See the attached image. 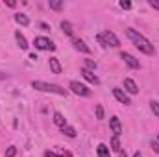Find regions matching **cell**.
Here are the masks:
<instances>
[{
    "label": "cell",
    "mask_w": 159,
    "mask_h": 157,
    "mask_svg": "<svg viewBox=\"0 0 159 157\" xmlns=\"http://www.w3.org/2000/svg\"><path fill=\"white\" fill-rule=\"evenodd\" d=\"M126 35H128V37H129V41L135 44V48H139V50H141V52H144L146 56H154V54H156V48H154V44L146 39L144 35H141L137 30H133V28H128V30H126Z\"/></svg>",
    "instance_id": "1"
},
{
    "label": "cell",
    "mask_w": 159,
    "mask_h": 157,
    "mask_svg": "<svg viewBox=\"0 0 159 157\" xmlns=\"http://www.w3.org/2000/svg\"><path fill=\"white\" fill-rule=\"evenodd\" d=\"M32 87L43 91V92H54V94H59V96H67V89L56 85V83H46V81H32Z\"/></svg>",
    "instance_id": "2"
},
{
    "label": "cell",
    "mask_w": 159,
    "mask_h": 157,
    "mask_svg": "<svg viewBox=\"0 0 159 157\" xmlns=\"http://www.w3.org/2000/svg\"><path fill=\"white\" fill-rule=\"evenodd\" d=\"M96 41H98V43H100L104 48H107V46H113V48H117V46H120L119 37H117L113 32H109V30H106V32L98 34V35H96Z\"/></svg>",
    "instance_id": "3"
},
{
    "label": "cell",
    "mask_w": 159,
    "mask_h": 157,
    "mask_svg": "<svg viewBox=\"0 0 159 157\" xmlns=\"http://www.w3.org/2000/svg\"><path fill=\"white\" fill-rule=\"evenodd\" d=\"M70 91L74 92V94H78V96H91V89L87 87V85H83V83H80V81H70Z\"/></svg>",
    "instance_id": "4"
},
{
    "label": "cell",
    "mask_w": 159,
    "mask_h": 157,
    "mask_svg": "<svg viewBox=\"0 0 159 157\" xmlns=\"http://www.w3.org/2000/svg\"><path fill=\"white\" fill-rule=\"evenodd\" d=\"M34 44H35L37 50H56V44L50 39H46V37H35Z\"/></svg>",
    "instance_id": "5"
},
{
    "label": "cell",
    "mask_w": 159,
    "mask_h": 157,
    "mask_svg": "<svg viewBox=\"0 0 159 157\" xmlns=\"http://www.w3.org/2000/svg\"><path fill=\"white\" fill-rule=\"evenodd\" d=\"M120 57L124 59V63H126L129 69H139V67H141V65H139V61H137L131 54H128V52H122V54H120Z\"/></svg>",
    "instance_id": "6"
},
{
    "label": "cell",
    "mask_w": 159,
    "mask_h": 157,
    "mask_svg": "<svg viewBox=\"0 0 159 157\" xmlns=\"http://www.w3.org/2000/svg\"><path fill=\"white\" fill-rule=\"evenodd\" d=\"M81 76L87 79L89 83H93V85H98L100 83V79H98V76L94 74V72H91V70H87V69H81Z\"/></svg>",
    "instance_id": "7"
},
{
    "label": "cell",
    "mask_w": 159,
    "mask_h": 157,
    "mask_svg": "<svg viewBox=\"0 0 159 157\" xmlns=\"http://www.w3.org/2000/svg\"><path fill=\"white\" fill-rule=\"evenodd\" d=\"M113 96L119 100L120 104H124V105H128V104H129V96H128L122 89H113Z\"/></svg>",
    "instance_id": "8"
},
{
    "label": "cell",
    "mask_w": 159,
    "mask_h": 157,
    "mask_svg": "<svg viewBox=\"0 0 159 157\" xmlns=\"http://www.w3.org/2000/svg\"><path fill=\"white\" fill-rule=\"evenodd\" d=\"M124 87H126V91H128L129 94H137V92H139L137 83H135L131 78H126V79H124Z\"/></svg>",
    "instance_id": "9"
},
{
    "label": "cell",
    "mask_w": 159,
    "mask_h": 157,
    "mask_svg": "<svg viewBox=\"0 0 159 157\" xmlns=\"http://www.w3.org/2000/svg\"><path fill=\"white\" fill-rule=\"evenodd\" d=\"M109 128L113 129V133H115V137H119L120 133H122V126H120V120L117 117L109 118Z\"/></svg>",
    "instance_id": "10"
},
{
    "label": "cell",
    "mask_w": 159,
    "mask_h": 157,
    "mask_svg": "<svg viewBox=\"0 0 159 157\" xmlns=\"http://www.w3.org/2000/svg\"><path fill=\"white\" fill-rule=\"evenodd\" d=\"M48 65H50V70L54 74H61V63L57 61V57H50L48 59Z\"/></svg>",
    "instance_id": "11"
},
{
    "label": "cell",
    "mask_w": 159,
    "mask_h": 157,
    "mask_svg": "<svg viewBox=\"0 0 159 157\" xmlns=\"http://www.w3.org/2000/svg\"><path fill=\"white\" fill-rule=\"evenodd\" d=\"M72 44H74V48H76V50L83 52V54H89V52H91V50H89V46H87L81 39H72Z\"/></svg>",
    "instance_id": "12"
},
{
    "label": "cell",
    "mask_w": 159,
    "mask_h": 157,
    "mask_svg": "<svg viewBox=\"0 0 159 157\" xmlns=\"http://www.w3.org/2000/svg\"><path fill=\"white\" fill-rule=\"evenodd\" d=\"M15 39H17V44H19L22 50H26V48H28V41H26V37H24L20 32H15Z\"/></svg>",
    "instance_id": "13"
},
{
    "label": "cell",
    "mask_w": 159,
    "mask_h": 157,
    "mask_svg": "<svg viewBox=\"0 0 159 157\" xmlns=\"http://www.w3.org/2000/svg\"><path fill=\"white\" fill-rule=\"evenodd\" d=\"M54 124H56V126H59V128L63 129V128L67 126V120H65V117H63L61 113H54Z\"/></svg>",
    "instance_id": "14"
},
{
    "label": "cell",
    "mask_w": 159,
    "mask_h": 157,
    "mask_svg": "<svg viewBox=\"0 0 159 157\" xmlns=\"http://www.w3.org/2000/svg\"><path fill=\"white\" fill-rule=\"evenodd\" d=\"M15 22L20 24V26H28V24H30V19H28L26 15H22V13H17V15H15Z\"/></svg>",
    "instance_id": "15"
},
{
    "label": "cell",
    "mask_w": 159,
    "mask_h": 157,
    "mask_svg": "<svg viewBox=\"0 0 159 157\" xmlns=\"http://www.w3.org/2000/svg\"><path fill=\"white\" fill-rule=\"evenodd\" d=\"M61 30L65 32V35H72V32H74V30H72V24H70L69 20H63V22H61Z\"/></svg>",
    "instance_id": "16"
},
{
    "label": "cell",
    "mask_w": 159,
    "mask_h": 157,
    "mask_svg": "<svg viewBox=\"0 0 159 157\" xmlns=\"http://www.w3.org/2000/svg\"><path fill=\"white\" fill-rule=\"evenodd\" d=\"M96 152H98V157H109V148L106 144H98Z\"/></svg>",
    "instance_id": "17"
},
{
    "label": "cell",
    "mask_w": 159,
    "mask_h": 157,
    "mask_svg": "<svg viewBox=\"0 0 159 157\" xmlns=\"http://www.w3.org/2000/svg\"><path fill=\"white\" fill-rule=\"evenodd\" d=\"M63 133H65L67 137H70V139L76 137V129H74L72 126H65V128H63Z\"/></svg>",
    "instance_id": "18"
},
{
    "label": "cell",
    "mask_w": 159,
    "mask_h": 157,
    "mask_svg": "<svg viewBox=\"0 0 159 157\" xmlns=\"http://www.w3.org/2000/svg\"><path fill=\"white\" fill-rule=\"evenodd\" d=\"M111 148H113L115 152H122V146H120V139L119 137H113V139H111Z\"/></svg>",
    "instance_id": "19"
},
{
    "label": "cell",
    "mask_w": 159,
    "mask_h": 157,
    "mask_svg": "<svg viewBox=\"0 0 159 157\" xmlns=\"http://www.w3.org/2000/svg\"><path fill=\"white\" fill-rule=\"evenodd\" d=\"M48 6H50L52 9H56V11H59V9L63 7V2H59V0H50V2H48Z\"/></svg>",
    "instance_id": "20"
},
{
    "label": "cell",
    "mask_w": 159,
    "mask_h": 157,
    "mask_svg": "<svg viewBox=\"0 0 159 157\" xmlns=\"http://www.w3.org/2000/svg\"><path fill=\"white\" fill-rule=\"evenodd\" d=\"M85 69L93 72V70L96 69V61H93V59H85Z\"/></svg>",
    "instance_id": "21"
},
{
    "label": "cell",
    "mask_w": 159,
    "mask_h": 157,
    "mask_svg": "<svg viewBox=\"0 0 159 157\" xmlns=\"http://www.w3.org/2000/svg\"><path fill=\"white\" fill-rule=\"evenodd\" d=\"M150 109H152V113L156 115V117H159V102H150Z\"/></svg>",
    "instance_id": "22"
},
{
    "label": "cell",
    "mask_w": 159,
    "mask_h": 157,
    "mask_svg": "<svg viewBox=\"0 0 159 157\" xmlns=\"http://www.w3.org/2000/svg\"><path fill=\"white\" fill-rule=\"evenodd\" d=\"M15 155H17V148L15 146H9L6 150V157H15Z\"/></svg>",
    "instance_id": "23"
},
{
    "label": "cell",
    "mask_w": 159,
    "mask_h": 157,
    "mask_svg": "<svg viewBox=\"0 0 159 157\" xmlns=\"http://www.w3.org/2000/svg\"><path fill=\"white\" fill-rule=\"evenodd\" d=\"M96 118H98V120L104 118V107H102V105H96Z\"/></svg>",
    "instance_id": "24"
},
{
    "label": "cell",
    "mask_w": 159,
    "mask_h": 157,
    "mask_svg": "<svg viewBox=\"0 0 159 157\" xmlns=\"http://www.w3.org/2000/svg\"><path fill=\"white\" fill-rule=\"evenodd\" d=\"M120 7H122V9H129V7H131V2H128V0H122V2H120Z\"/></svg>",
    "instance_id": "25"
},
{
    "label": "cell",
    "mask_w": 159,
    "mask_h": 157,
    "mask_svg": "<svg viewBox=\"0 0 159 157\" xmlns=\"http://www.w3.org/2000/svg\"><path fill=\"white\" fill-rule=\"evenodd\" d=\"M148 4H150V7H154V9H157L159 11V2L157 0H148Z\"/></svg>",
    "instance_id": "26"
},
{
    "label": "cell",
    "mask_w": 159,
    "mask_h": 157,
    "mask_svg": "<svg viewBox=\"0 0 159 157\" xmlns=\"http://www.w3.org/2000/svg\"><path fill=\"white\" fill-rule=\"evenodd\" d=\"M39 26H41V30H43V32H48V30H50V26H48V24H44V22H41Z\"/></svg>",
    "instance_id": "27"
},
{
    "label": "cell",
    "mask_w": 159,
    "mask_h": 157,
    "mask_svg": "<svg viewBox=\"0 0 159 157\" xmlns=\"http://www.w3.org/2000/svg\"><path fill=\"white\" fill-rule=\"evenodd\" d=\"M152 148H154V152H156V154H159V144H157V142H152Z\"/></svg>",
    "instance_id": "28"
},
{
    "label": "cell",
    "mask_w": 159,
    "mask_h": 157,
    "mask_svg": "<svg viewBox=\"0 0 159 157\" xmlns=\"http://www.w3.org/2000/svg\"><path fill=\"white\" fill-rule=\"evenodd\" d=\"M44 157H59V155H56L54 152H44Z\"/></svg>",
    "instance_id": "29"
},
{
    "label": "cell",
    "mask_w": 159,
    "mask_h": 157,
    "mask_svg": "<svg viewBox=\"0 0 159 157\" xmlns=\"http://www.w3.org/2000/svg\"><path fill=\"white\" fill-rule=\"evenodd\" d=\"M6 4H7V6H9V7H15V6H17V4H15V2H13V0H6Z\"/></svg>",
    "instance_id": "30"
},
{
    "label": "cell",
    "mask_w": 159,
    "mask_h": 157,
    "mask_svg": "<svg viewBox=\"0 0 159 157\" xmlns=\"http://www.w3.org/2000/svg\"><path fill=\"white\" fill-rule=\"evenodd\" d=\"M0 79H7V74H4V72H0Z\"/></svg>",
    "instance_id": "31"
},
{
    "label": "cell",
    "mask_w": 159,
    "mask_h": 157,
    "mask_svg": "<svg viewBox=\"0 0 159 157\" xmlns=\"http://www.w3.org/2000/svg\"><path fill=\"white\" fill-rule=\"evenodd\" d=\"M119 157H128V155H126V152H119Z\"/></svg>",
    "instance_id": "32"
},
{
    "label": "cell",
    "mask_w": 159,
    "mask_h": 157,
    "mask_svg": "<svg viewBox=\"0 0 159 157\" xmlns=\"http://www.w3.org/2000/svg\"><path fill=\"white\" fill-rule=\"evenodd\" d=\"M133 157H143V155H141L139 152H135V154H133Z\"/></svg>",
    "instance_id": "33"
},
{
    "label": "cell",
    "mask_w": 159,
    "mask_h": 157,
    "mask_svg": "<svg viewBox=\"0 0 159 157\" xmlns=\"http://www.w3.org/2000/svg\"><path fill=\"white\" fill-rule=\"evenodd\" d=\"M157 141H159V135H157Z\"/></svg>",
    "instance_id": "34"
}]
</instances>
